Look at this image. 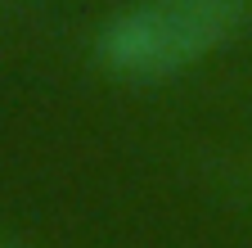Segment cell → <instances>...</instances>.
Masks as SVG:
<instances>
[{
    "label": "cell",
    "instance_id": "6da1fadb",
    "mask_svg": "<svg viewBox=\"0 0 252 248\" xmlns=\"http://www.w3.org/2000/svg\"><path fill=\"white\" fill-rule=\"evenodd\" d=\"M239 23L243 0H135L99 27L94 59L113 77L162 81L216 54Z\"/></svg>",
    "mask_w": 252,
    "mask_h": 248
}]
</instances>
